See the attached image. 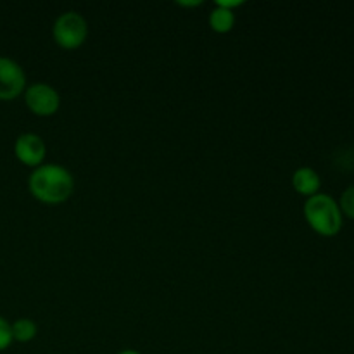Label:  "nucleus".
<instances>
[{
    "label": "nucleus",
    "mask_w": 354,
    "mask_h": 354,
    "mask_svg": "<svg viewBox=\"0 0 354 354\" xmlns=\"http://www.w3.org/2000/svg\"><path fill=\"white\" fill-rule=\"evenodd\" d=\"M75 189L73 175L59 165L38 166L30 175V190L38 201L57 204L68 199Z\"/></svg>",
    "instance_id": "f257e3e1"
},
{
    "label": "nucleus",
    "mask_w": 354,
    "mask_h": 354,
    "mask_svg": "<svg viewBox=\"0 0 354 354\" xmlns=\"http://www.w3.org/2000/svg\"><path fill=\"white\" fill-rule=\"evenodd\" d=\"M304 216L308 223L325 237L339 234L342 228V211L339 203L328 194H315L304 203Z\"/></svg>",
    "instance_id": "f03ea898"
},
{
    "label": "nucleus",
    "mask_w": 354,
    "mask_h": 354,
    "mask_svg": "<svg viewBox=\"0 0 354 354\" xmlns=\"http://www.w3.org/2000/svg\"><path fill=\"white\" fill-rule=\"evenodd\" d=\"M52 33L62 48H76L85 41L88 26L82 14L68 10L55 19Z\"/></svg>",
    "instance_id": "7ed1b4c3"
},
{
    "label": "nucleus",
    "mask_w": 354,
    "mask_h": 354,
    "mask_svg": "<svg viewBox=\"0 0 354 354\" xmlns=\"http://www.w3.org/2000/svg\"><path fill=\"white\" fill-rule=\"evenodd\" d=\"M26 86L24 69L14 59L0 55V100H12Z\"/></svg>",
    "instance_id": "20e7f679"
},
{
    "label": "nucleus",
    "mask_w": 354,
    "mask_h": 354,
    "mask_svg": "<svg viewBox=\"0 0 354 354\" xmlns=\"http://www.w3.org/2000/svg\"><path fill=\"white\" fill-rule=\"evenodd\" d=\"M24 100L31 113L38 116H50L59 109V104H61L57 90L52 88L47 83H33L28 86L24 92Z\"/></svg>",
    "instance_id": "39448f33"
},
{
    "label": "nucleus",
    "mask_w": 354,
    "mask_h": 354,
    "mask_svg": "<svg viewBox=\"0 0 354 354\" xmlns=\"http://www.w3.org/2000/svg\"><path fill=\"white\" fill-rule=\"evenodd\" d=\"M17 159L28 166H38L45 158V144L41 137L35 133H23L14 144Z\"/></svg>",
    "instance_id": "423d86ee"
},
{
    "label": "nucleus",
    "mask_w": 354,
    "mask_h": 354,
    "mask_svg": "<svg viewBox=\"0 0 354 354\" xmlns=\"http://www.w3.org/2000/svg\"><path fill=\"white\" fill-rule=\"evenodd\" d=\"M292 185L299 194L311 197L315 196V194H318L322 180L320 175H318L313 168H310V166H301V168H297L296 171H294Z\"/></svg>",
    "instance_id": "0eeeda50"
},
{
    "label": "nucleus",
    "mask_w": 354,
    "mask_h": 354,
    "mask_svg": "<svg viewBox=\"0 0 354 354\" xmlns=\"http://www.w3.org/2000/svg\"><path fill=\"white\" fill-rule=\"evenodd\" d=\"M209 24L214 31H218V33H228L235 24L234 10L223 9V7H216V9L211 10Z\"/></svg>",
    "instance_id": "6e6552de"
},
{
    "label": "nucleus",
    "mask_w": 354,
    "mask_h": 354,
    "mask_svg": "<svg viewBox=\"0 0 354 354\" xmlns=\"http://www.w3.org/2000/svg\"><path fill=\"white\" fill-rule=\"evenodd\" d=\"M10 330H12L14 341L30 342L31 339H35L38 328L37 324L33 320H30V318H19V320H16L10 325Z\"/></svg>",
    "instance_id": "1a4fd4ad"
},
{
    "label": "nucleus",
    "mask_w": 354,
    "mask_h": 354,
    "mask_svg": "<svg viewBox=\"0 0 354 354\" xmlns=\"http://www.w3.org/2000/svg\"><path fill=\"white\" fill-rule=\"evenodd\" d=\"M339 207L344 214H348L349 218L354 220V185L348 187V189L342 192L341 201H339Z\"/></svg>",
    "instance_id": "9d476101"
},
{
    "label": "nucleus",
    "mask_w": 354,
    "mask_h": 354,
    "mask_svg": "<svg viewBox=\"0 0 354 354\" xmlns=\"http://www.w3.org/2000/svg\"><path fill=\"white\" fill-rule=\"evenodd\" d=\"M12 330H10V324L6 318L0 317V351L7 349L12 342Z\"/></svg>",
    "instance_id": "9b49d317"
},
{
    "label": "nucleus",
    "mask_w": 354,
    "mask_h": 354,
    "mask_svg": "<svg viewBox=\"0 0 354 354\" xmlns=\"http://www.w3.org/2000/svg\"><path fill=\"white\" fill-rule=\"evenodd\" d=\"M242 6L241 0H216V7H223V9L234 10V7Z\"/></svg>",
    "instance_id": "f8f14e48"
},
{
    "label": "nucleus",
    "mask_w": 354,
    "mask_h": 354,
    "mask_svg": "<svg viewBox=\"0 0 354 354\" xmlns=\"http://www.w3.org/2000/svg\"><path fill=\"white\" fill-rule=\"evenodd\" d=\"M178 6H183V7H194V6H201L199 0H196V2H178Z\"/></svg>",
    "instance_id": "ddd939ff"
},
{
    "label": "nucleus",
    "mask_w": 354,
    "mask_h": 354,
    "mask_svg": "<svg viewBox=\"0 0 354 354\" xmlns=\"http://www.w3.org/2000/svg\"><path fill=\"white\" fill-rule=\"evenodd\" d=\"M118 354H140L138 351H135V349H124V351L118 353Z\"/></svg>",
    "instance_id": "4468645a"
}]
</instances>
